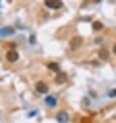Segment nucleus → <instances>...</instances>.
Instances as JSON below:
<instances>
[{
  "label": "nucleus",
  "instance_id": "6",
  "mask_svg": "<svg viewBox=\"0 0 116 123\" xmlns=\"http://www.w3.org/2000/svg\"><path fill=\"white\" fill-rule=\"evenodd\" d=\"M66 79H67V77H66V74L65 73H59L56 76L55 82H56L57 84H63L64 82L66 81Z\"/></svg>",
  "mask_w": 116,
  "mask_h": 123
},
{
  "label": "nucleus",
  "instance_id": "11",
  "mask_svg": "<svg viewBox=\"0 0 116 123\" xmlns=\"http://www.w3.org/2000/svg\"><path fill=\"white\" fill-rule=\"evenodd\" d=\"M92 27H93L94 30H101V29H103L104 26H103V24H102L100 21H95L92 24Z\"/></svg>",
  "mask_w": 116,
  "mask_h": 123
},
{
  "label": "nucleus",
  "instance_id": "1",
  "mask_svg": "<svg viewBox=\"0 0 116 123\" xmlns=\"http://www.w3.org/2000/svg\"><path fill=\"white\" fill-rule=\"evenodd\" d=\"M45 4L47 7L52 8V9H58L59 7L62 6V2L58 1V0H47L45 2Z\"/></svg>",
  "mask_w": 116,
  "mask_h": 123
},
{
  "label": "nucleus",
  "instance_id": "8",
  "mask_svg": "<svg viewBox=\"0 0 116 123\" xmlns=\"http://www.w3.org/2000/svg\"><path fill=\"white\" fill-rule=\"evenodd\" d=\"M98 56H100L101 59L106 60V59H108V57H109V52L106 49H102L98 51Z\"/></svg>",
  "mask_w": 116,
  "mask_h": 123
},
{
  "label": "nucleus",
  "instance_id": "13",
  "mask_svg": "<svg viewBox=\"0 0 116 123\" xmlns=\"http://www.w3.org/2000/svg\"><path fill=\"white\" fill-rule=\"evenodd\" d=\"M113 52L116 54V45H114V47H113Z\"/></svg>",
  "mask_w": 116,
  "mask_h": 123
},
{
  "label": "nucleus",
  "instance_id": "2",
  "mask_svg": "<svg viewBox=\"0 0 116 123\" xmlns=\"http://www.w3.org/2000/svg\"><path fill=\"white\" fill-rule=\"evenodd\" d=\"M81 45H82V38L79 37V36L74 37V38L71 40V43H70V46H71V50H78L81 47Z\"/></svg>",
  "mask_w": 116,
  "mask_h": 123
},
{
  "label": "nucleus",
  "instance_id": "3",
  "mask_svg": "<svg viewBox=\"0 0 116 123\" xmlns=\"http://www.w3.org/2000/svg\"><path fill=\"white\" fill-rule=\"evenodd\" d=\"M56 119L59 123H67L69 122V115L64 111H60L56 116Z\"/></svg>",
  "mask_w": 116,
  "mask_h": 123
},
{
  "label": "nucleus",
  "instance_id": "10",
  "mask_svg": "<svg viewBox=\"0 0 116 123\" xmlns=\"http://www.w3.org/2000/svg\"><path fill=\"white\" fill-rule=\"evenodd\" d=\"M48 67H49L51 70H53V71H59V65H58L57 63H55V62L49 63L48 64Z\"/></svg>",
  "mask_w": 116,
  "mask_h": 123
},
{
  "label": "nucleus",
  "instance_id": "5",
  "mask_svg": "<svg viewBox=\"0 0 116 123\" xmlns=\"http://www.w3.org/2000/svg\"><path fill=\"white\" fill-rule=\"evenodd\" d=\"M36 91L39 93H47L48 92V86L44 82H39L36 84Z\"/></svg>",
  "mask_w": 116,
  "mask_h": 123
},
{
  "label": "nucleus",
  "instance_id": "7",
  "mask_svg": "<svg viewBox=\"0 0 116 123\" xmlns=\"http://www.w3.org/2000/svg\"><path fill=\"white\" fill-rule=\"evenodd\" d=\"M13 29L9 28V27H5V28L0 29V36H4L7 34H13Z\"/></svg>",
  "mask_w": 116,
  "mask_h": 123
},
{
  "label": "nucleus",
  "instance_id": "4",
  "mask_svg": "<svg viewBox=\"0 0 116 123\" xmlns=\"http://www.w3.org/2000/svg\"><path fill=\"white\" fill-rule=\"evenodd\" d=\"M6 59H7L9 62H15L19 59V54L18 52H16L15 50H11L8 51L7 54H6Z\"/></svg>",
  "mask_w": 116,
  "mask_h": 123
},
{
  "label": "nucleus",
  "instance_id": "12",
  "mask_svg": "<svg viewBox=\"0 0 116 123\" xmlns=\"http://www.w3.org/2000/svg\"><path fill=\"white\" fill-rule=\"evenodd\" d=\"M115 95H116V89L112 90L110 93H109V96H110V97H113V96H115Z\"/></svg>",
  "mask_w": 116,
  "mask_h": 123
},
{
  "label": "nucleus",
  "instance_id": "9",
  "mask_svg": "<svg viewBox=\"0 0 116 123\" xmlns=\"http://www.w3.org/2000/svg\"><path fill=\"white\" fill-rule=\"evenodd\" d=\"M45 101H46V104L49 105V107H54V105H56V99L53 96H47Z\"/></svg>",
  "mask_w": 116,
  "mask_h": 123
}]
</instances>
